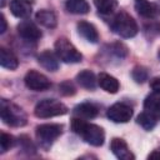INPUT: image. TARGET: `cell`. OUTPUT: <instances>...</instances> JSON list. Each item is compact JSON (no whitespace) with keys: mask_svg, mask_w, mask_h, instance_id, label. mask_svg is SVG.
Returning <instances> with one entry per match:
<instances>
[{"mask_svg":"<svg viewBox=\"0 0 160 160\" xmlns=\"http://www.w3.org/2000/svg\"><path fill=\"white\" fill-rule=\"evenodd\" d=\"M111 29L115 34L125 39L134 38L139 30L136 21L125 11H120L114 16L111 21Z\"/></svg>","mask_w":160,"mask_h":160,"instance_id":"6da1fadb","label":"cell"},{"mask_svg":"<svg viewBox=\"0 0 160 160\" xmlns=\"http://www.w3.org/2000/svg\"><path fill=\"white\" fill-rule=\"evenodd\" d=\"M68 112V108L66 105H64L62 102L55 100V99H44L40 100L35 109H34V114L36 118L40 119H48V118H54V116H59V115H64Z\"/></svg>","mask_w":160,"mask_h":160,"instance_id":"7a4b0ae2","label":"cell"},{"mask_svg":"<svg viewBox=\"0 0 160 160\" xmlns=\"http://www.w3.org/2000/svg\"><path fill=\"white\" fill-rule=\"evenodd\" d=\"M1 119L9 126H24L26 124V115L21 108L6 100H1Z\"/></svg>","mask_w":160,"mask_h":160,"instance_id":"3957f363","label":"cell"},{"mask_svg":"<svg viewBox=\"0 0 160 160\" xmlns=\"http://www.w3.org/2000/svg\"><path fill=\"white\" fill-rule=\"evenodd\" d=\"M54 46H55V54L58 55V58L66 64L80 62L82 59L81 52L78 51V49L66 38H59L55 41Z\"/></svg>","mask_w":160,"mask_h":160,"instance_id":"277c9868","label":"cell"},{"mask_svg":"<svg viewBox=\"0 0 160 160\" xmlns=\"http://www.w3.org/2000/svg\"><path fill=\"white\" fill-rule=\"evenodd\" d=\"M36 138L40 144L45 148L52 144L55 139H58L62 132V125L60 124H41L35 129Z\"/></svg>","mask_w":160,"mask_h":160,"instance_id":"5b68a950","label":"cell"},{"mask_svg":"<svg viewBox=\"0 0 160 160\" xmlns=\"http://www.w3.org/2000/svg\"><path fill=\"white\" fill-rule=\"evenodd\" d=\"M79 135L85 140V142L92 146H100L104 144V140H105V132L102 128L95 124H89V122H85Z\"/></svg>","mask_w":160,"mask_h":160,"instance_id":"8992f818","label":"cell"},{"mask_svg":"<svg viewBox=\"0 0 160 160\" xmlns=\"http://www.w3.org/2000/svg\"><path fill=\"white\" fill-rule=\"evenodd\" d=\"M24 81H25L26 88L34 91H44L51 86L50 80L44 74L36 70H29L24 78Z\"/></svg>","mask_w":160,"mask_h":160,"instance_id":"52a82bcc","label":"cell"},{"mask_svg":"<svg viewBox=\"0 0 160 160\" xmlns=\"http://www.w3.org/2000/svg\"><path fill=\"white\" fill-rule=\"evenodd\" d=\"M106 116L109 120L118 124L128 122L132 118V109L124 102H116L108 109Z\"/></svg>","mask_w":160,"mask_h":160,"instance_id":"ba28073f","label":"cell"},{"mask_svg":"<svg viewBox=\"0 0 160 160\" xmlns=\"http://www.w3.org/2000/svg\"><path fill=\"white\" fill-rule=\"evenodd\" d=\"M18 32L22 39L29 40V41H36L42 35L40 29L32 21H30L28 19H25L18 24Z\"/></svg>","mask_w":160,"mask_h":160,"instance_id":"9c48e42d","label":"cell"},{"mask_svg":"<svg viewBox=\"0 0 160 160\" xmlns=\"http://www.w3.org/2000/svg\"><path fill=\"white\" fill-rule=\"evenodd\" d=\"M110 150L120 160H134L135 159V156L132 155V152L129 150V146L125 142V140H122L120 138H114L111 140V142H110Z\"/></svg>","mask_w":160,"mask_h":160,"instance_id":"30bf717a","label":"cell"},{"mask_svg":"<svg viewBox=\"0 0 160 160\" xmlns=\"http://www.w3.org/2000/svg\"><path fill=\"white\" fill-rule=\"evenodd\" d=\"M135 10L138 11L139 15L146 19H156L160 16V6L155 2L146 1V0H140L135 4Z\"/></svg>","mask_w":160,"mask_h":160,"instance_id":"8fae6325","label":"cell"},{"mask_svg":"<svg viewBox=\"0 0 160 160\" xmlns=\"http://www.w3.org/2000/svg\"><path fill=\"white\" fill-rule=\"evenodd\" d=\"M10 11L14 16L19 19H28L31 15L32 6L29 0H11Z\"/></svg>","mask_w":160,"mask_h":160,"instance_id":"7c38bea8","label":"cell"},{"mask_svg":"<svg viewBox=\"0 0 160 160\" xmlns=\"http://www.w3.org/2000/svg\"><path fill=\"white\" fill-rule=\"evenodd\" d=\"M78 32L89 42L91 44H96L99 41V34L96 28L88 21H79L78 22Z\"/></svg>","mask_w":160,"mask_h":160,"instance_id":"4fadbf2b","label":"cell"},{"mask_svg":"<svg viewBox=\"0 0 160 160\" xmlns=\"http://www.w3.org/2000/svg\"><path fill=\"white\" fill-rule=\"evenodd\" d=\"M98 84L102 90H105L106 92H110V94L118 92V90L120 88L118 79L106 72H100L98 75Z\"/></svg>","mask_w":160,"mask_h":160,"instance_id":"5bb4252c","label":"cell"},{"mask_svg":"<svg viewBox=\"0 0 160 160\" xmlns=\"http://www.w3.org/2000/svg\"><path fill=\"white\" fill-rule=\"evenodd\" d=\"M58 55L51 52L50 50L42 51L38 56V62L46 70L49 71H56L59 69V61H58Z\"/></svg>","mask_w":160,"mask_h":160,"instance_id":"9a60e30c","label":"cell"},{"mask_svg":"<svg viewBox=\"0 0 160 160\" xmlns=\"http://www.w3.org/2000/svg\"><path fill=\"white\" fill-rule=\"evenodd\" d=\"M98 108L91 104V102H82V104H79L74 108L72 110V114L75 118H80V119H94L96 115H98Z\"/></svg>","mask_w":160,"mask_h":160,"instance_id":"2e32d148","label":"cell"},{"mask_svg":"<svg viewBox=\"0 0 160 160\" xmlns=\"http://www.w3.org/2000/svg\"><path fill=\"white\" fill-rule=\"evenodd\" d=\"M76 81L81 88L88 89V90H94L98 84V78L95 76L92 71L82 70L76 75Z\"/></svg>","mask_w":160,"mask_h":160,"instance_id":"e0dca14e","label":"cell"},{"mask_svg":"<svg viewBox=\"0 0 160 160\" xmlns=\"http://www.w3.org/2000/svg\"><path fill=\"white\" fill-rule=\"evenodd\" d=\"M35 19L40 25L49 28V29H54L58 24V19H56V15L54 14V11L46 10V9L39 10L35 15Z\"/></svg>","mask_w":160,"mask_h":160,"instance_id":"ac0fdd59","label":"cell"},{"mask_svg":"<svg viewBox=\"0 0 160 160\" xmlns=\"http://www.w3.org/2000/svg\"><path fill=\"white\" fill-rule=\"evenodd\" d=\"M0 65L5 69L15 70L19 66V60L14 55L12 51H10L9 49L1 48L0 49Z\"/></svg>","mask_w":160,"mask_h":160,"instance_id":"d6986e66","label":"cell"},{"mask_svg":"<svg viewBox=\"0 0 160 160\" xmlns=\"http://www.w3.org/2000/svg\"><path fill=\"white\" fill-rule=\"evenodd\" d=\"M65 8L71 14H88L90 10V6L86 0H66L65 1Z\"/></svg>","mask_w":160,"mask_h":160,"instance_id":"ffe728a7","label":"cell"},{"mask_svg":"<svg viewBox=\"0 0 160 160\" xmlns=\"http://www.w3.org/2000/svg\"><path fill=\"white\" fill-rule=\"evenodd\" d=\"M156 119H158V116H156L155 114L149 112V111H144V112H141V114L138 115L136 122H138L142 129L150 131V130H152V129L155 128V125H156Z\"/></svg>","mask_w":160,"mask_h":160,"instance_id":"44dd1931","label":"cell"},{"mask_svg":"<svg viewBox=\"0 0 160 160\" xmlns=\"http://www.w3.org/2000/svg\"><path fill=\"white\" fill-rule=\"evenodd\" d=\"M144 109L158 116V114L160 111V92L154 91L152 94L148 95L144 101Z\"/></svg>","mask_w":160,"mask_h":160,"instance_id":"7402d4cb","label":"cell"},{"mask_svg":"<svg viewBox=\"0 0 160 160\" xmlns=\"http://www.w3.org/2000/svg\"><path fill=\"white\" fill-rule=\"evenodd\" d=\"M100 14H111L118 8V0H94Z\"/></svg>","mask_w":160,"mask_h":160,"instance_id":"603a6c76","label":"cell"},{"mask_svg":"<svg viewBox=\"0 0 160 160\" xmlns=\"http://www.w3.org/2000/svg\"><path fill=\"white\" fill-rule=\"evenodd\" d=\"M131 76L135 80V82L142 84V82H145L148 80L149 74H148V70L144 66H136V68H134V70L131 72Z\"/></svg>","mask_w":160,"mask_h":160,"instance_id":"cb8c5ba5","label":"cell"},{"mask_svg":"<svg viewBox=\"0 0 160 160\" xmlns=\"http://www.w3.org/2000/svg\"><path fill=\"white\" fill-rule=\"evenodd\" d=\"M15 144V139L12 135L2 132L0 136V145H1V152H5L6 150H9L10 148H12Z\"/></svg>","mask_w":160,"mask_h":160,"instance_id":"d4e9b609","label":"cell"},{"mask_svg":"<svg viewBox=\"0 0 160 160\" xmlns=\"http://www.w3.org/2000/svg\"><path fill=\"white\" fill-rule=\"evenodd\" d=\"M59 91H60V94H62L65 96H70V95H74L76 90H75V86L72 85L71 81L65 80L59 85Z\"/></svg>","mask_w":160,"mask_h":160,"instance_id":"484cf974","label":"cell"},{"mask_svg":"<svg viewBox=\"0 0 160 160\" xmlns=\"http://www.w3.org/2000/svg\"><path fill=\"white\" fill-rule=\"evenodd\" d=\"M112 52H114L118 58H124V56L128 54V50H126V48H125L122 44L116 42V44L112 45Z\"/></svg>","mask_w":160,"mask_h":160,"instance_id":"4316f807","label":"cell"},{"mask_svg":"<svg viewBox=\"0 0 160 160\" xmlns=\"http://www.w3.org/2000/svg\"><path fill=\"white\" fill-rule=\"evenodd\" d=\"M150 88L152 89V91L160 92V76L152 78V79L150 80Z\"/></svg>","mask_w":160,"mask_h":160,"instance_id":"83f0119b","label":"cell"},{"mask_svg":"<svg viewBox=\"0 0 160 160\" xmlns=\"http://www.w3.org/2000/svg\"><path fill=\"white\" fill-rule=\"evenodd\" d=\"M0 22H1V28H0V32H5L6 31V20H5V16L1 14L0 15Z\"/></svg>","mask_w":160,"mask_h":160,"instance_id":"f1b7e54d","label":"cell"},{"mask_svg":"<svg viewBox=\"0 0 160 160\" xmlns=\"http://www.w3.org/2000/svg\"><path fill=\"white\" fill-rule=\"evenodd\" d=\"M149 159H160V151H152L149 155Z\"/></svg>","mask_w":160,"mask_h":160,"instance_id":"f546056e","label":"cell"},{"mask_svg":"<svg viewBox=\"0 0 160 160\" xmlns=\"http://www.w3.org/2000/svg\"><path fill=\"white\" fill-rule=\"evenodd\" d=\"M5 6V0H1V8H4Z\"/></svg>","mask_w":160,"mask_h":160,"instance_id":"4dcf8cb0","label":"cell"},{"mask_svg":"<svg viewBox=\"0 0 160 160\" xmlns=\"http://www.w3.org/2000/svg\"><path fill=\"white\" fill-rule=\"evenodd\" d=\"M158 118H160V111H159V114H158Z\"/></svg>","mask_w":160,"mask_h":160,"instance_id":"1f68e13d","label":"cell"},{"mask_svg":"<svg viewBox=\"0 0 160 160\" xmlns=\"http://www.w3.org/2000/svg\"><path fill=\"white\" fill-rule=\"evenodd\" d=\"M159 59H160V51H159Z\"/></svg>","mask_w":160,"mask_h":160,"instance_id":"d6a6232c","label":"cell"},{"mask_svg":"<svg viewBox=\"0 0 160 160\" xmlns=\"http://www.w3.org/2000/svg\"><path fill=\"white\" fill-rule=\"evenodd\" d=\"M138 1H140V0H138Z\"/></svg>","mask_w":160,"mask_h":160,"instance_id":"836d02e7","label":"cell"}]
</instances>
